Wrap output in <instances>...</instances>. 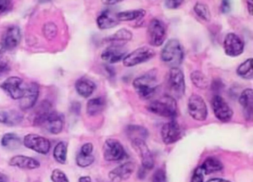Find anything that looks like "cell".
I'll use <instances>...</instances> for the list:
<instances>
[{
  "label": "cell",
  "mask_w": 253,
  "mask_h": 182,
  "mask_svg": "<svg viewBox=\"0 0 253 182\" xmlns=\"http://www.w3.org/2000/svg\"><path fill=\"white\" fill-rule=\"evenodd\" d=\"M127 52L124 44H111L102 52L101 59L109 64L118 63L123 61Z\"/></svg>",
  "instance_id": "cell-16"
},
{
  "label": "cell",
  "mask_w": 253,
  "mask_h": 182,
  "mask_svg": "<svg viewBox=\"0 0 253 182\" xmlns=\"http://www.w3.org/2000/svg\"><path fill=\"white\" fill-rule=\"evenodd\" d=\"M169 86L173 94L177 98L182 97L185 94L186 84L184 74L179 68H171L169 73Z\"/></svg>",
  "instance_id": "cell-11"
},
{
  "label": "cell",
  "mask_w": 253,
  "mask_h": 182,
  "mask_svg": "<svg viewBox=\"0 0 253 182\" xmlns=\"http://www.w3.org/2000/svg\"><path fill=\"white\" fill-rule=\"evenodd\" d=\"M93 149H94V146H93L92 144L88 142V143L84 144L83 145L81 149V152L89 155V154H92Z\"/></svg>",
  "instance_id": "cell-43"
},
{
  "label": "cell",
  "mask_w": 253,
  "mask_h": 182,
  "mask_svg": "<svg viewBox=\"0 0 253 182\" xmlns=\"http://www.w3.org/2000/svg\"><path fill=\"white\" fill-rule=\"evenodd\" d=\"M126 0H102V2L106 5H115L118 3L122 2Z\"/></svg>",
  "instance_id": "cell-46"
},
{
  "label": "cell",
  "mask_w": 253,
  "mask_h": 182,
  "mask_svg": "<svg viewBox=\"0 0 253 182\" xmlns=\"http://www.w3.org/2000/svg\"><path fill=\"white\" fill-rule=\"evenodd\" d=\"M200 167H201L205 175L211 174V173L220 171L223 168V165L221 161L215 157H209L204 161L202 165L200 166Z\"/></svg>",
  "instance_id": "cell-30"
},
{
  "label": "cell",
  "mask_w": 253,
  "mask_h": 182,
  "mask_svg": "<svg viewBox=\"0 0 253 182\" xmlns=\"http://www.w3.org/2000/svg\"><path fill=\"white\" fill-rule=\"evenodd\" d=\"M8 178L4 173H0V182H8Z\"/></svg>",
  "instance_id": "cell-49"
},
{
  "label": "cell",
  "mask_w": 253,
  "mask_h": 182,
  "mask_svg": "<svg viewBox=\"0 0 253 182\" xmlns=\"http://www.w3.org/2000/svg\"><path fill=\"white\" fill-rule=\"evenodd\" d=\"M126 134L131 140L136 139L145 140L149 136V132L141 126L129 125L126 128Z\"/></svg>",
  "instance_id": "cell-31"
},
{
  "label": "cell",
  "mask_w": 253,
  "mask_h": 182,
  "mask_svg": "<svg viewBox=\"0 0 253 182\" xmlns=\"http://www.w3.org/2000/svg\"><path fill=\"white\" fill-rule=\"evenodd\" d=\"M155 55L156 52L151 47H138L131 53H127L126 56L123 59V64L126 68H131L148 62L155 57Z\"/></svg>",
  "instance_id": "cell-5"
},
{
  "label": "cell",
  "mask_w": 253,
  "mask_h": 182,
  "mask_svg": "<svg viewBox=\"0 0 253 182\" xmlns=\"http://www.w3.org/2000/svg\"><path fill=\"white\" fill-rule=\"evenodd\" d=\"M133 34L129 30L126 28H121L106 38L108 42L111 44H125L128 41H131Z\"/></svg>",
  "instance_id": "cell-27"
},
{
  "label": "cell",
  "mask_w": 253,
  "mask_h": 182,
  "mask_svg": "<svg viewBox=\"0 0 253 182\" xmlns=\"http://www.w3.org/2000/svg\"><path fill=\"white\" fill-rule=\"evenodd\" d=\"M213 112L216 118L221 122H229L233 116V111L223 98L219 95L213 97L211 102Z\"/></svg>",
  "instance_id": "cell-13"
},
{
  "label": "cell",
  "mask_w": 253,
  "mask_h": 182,
  "mask_svg": "<svg viewBox=\"0 0 253 182\" xmlns=\"http://www.w3.org/2000/svg\"><path fill=\"white\" fill-rule=\"evenodd\" d=\"M79 182H92L90 176H82L80 178Z\"/></svg>",
  "instance_id": "cell-48"
},
{
  "label": "cell",
  "mask_w": 253,
  "mask_h": 182,
  "mask_svg": "<svg viewBox=\"0 0 253 182\" xmlns=\"http://www.w3.org/2000/svg\"><path fill=\"white\" fill-rule=\"evenodd\" d=\"M47 130L51 134L58 135L63 131L64 127V118L63 115L56 111L52 110L44 123Z\"/></svg>",
  "instance_id": "cell-19"
},
{
  "label": "cell",
  "mask_w": 253,
  "mask_h": 182,
  "mask_svg": "<svg viewBox=\"0 0 253 182\" xmlns=\"http://www.w3.org/2000/svg\"><path fill=\"white\" fill-rule=\"evenodd\" d=\"M23 144L26 147L42 155H46L51 149L50 141L47 138L35 133L26 135L23 139Z\"/></svg>",
  "instance_id": "cell-8"
},
{
  "label": "cell",
  "mask_w": 253,
  "mask_h": 182,
  "mask_svg": "<svg viewBox=\"0 0 253 182\" xmlns=\"http://www.w3.org/2000/svg\"><path fill=\"white\" fill-rule=\"evenodd\" d=\"M23 114L16 109H8L0 112V123L10 127L18 125L23 121Z\"/></svg>",
  "instance_id": "cell-23"
},
{
  "label": "cell",
  "mask_w": 253,
  "mask_h": 182,
  "mask_svg": "<svg viewBox=\"0 0 253 182\" xmlns=\"http://www.w3.org/2000/svg\"><path fill=\"white\" fill-rule=\"evenodd\" d=\"M21 38L22 34L20 28L13 25L9 27L4 33L1 44L5 50H14L20 44Z\"/></svg>",
  "instance_id": "cell-17"
},
{
  "label": "cell",
  "mask_w": 253,
  "mask_h": 182,
  "mask_svg": "<svg viewBox=\"0 0 253 182\" xmlns=\"http://www.w3.org/2000/svg\"><path fill=\"white\" fill-rule=\"evenodd\" d=\"M75 89L80 96L88 98L93 94L96 89V84L86 77H81L75 83Z\"/></svg>",
  "instance_id": "cell-25"
},
{
  "label": "cell",
  "mask_w": 253,
  "mask_h": 182,
  "mask_svg": "<svg viewBox=\"0 0 253 182\" xmlns=\"http://www.w3.org/2000/svg\"><path fill=\"white\" fill-rule=\"evenodd\" d=\"M148 41L153 47H160L164 44L167 36V26L159 19H152L148 25Z\"/></svg>",
  "instance_id": "cell-4"
},
{
  "label": "cell",
  "mask_w": 253,
  "mask_h": 182,
  "mask_svg": "<svg viewBox=\"0 0 253 182\" xmlns=\"http://www.w3.org/2000/svg\"><path fill=\"white\" fill-rule=\"evenodd\" d=\"M237 74L244 79H252L253 78V59H247L238 66Z\"/></svg>",
  "instance_id": "cell-33"
},
{
  "label": "cell",
  "mask_w": 253,
  "mask_h": 182,
  "mask_svg": "<svg viewBox=\"0 0 253 182\" xmlns=\"http://www.w3.org/2000/svg\"><path fill=\"white\" fill-rule=\"evenodd\" d=\"M40 182V181H36V182Z\"/></svg>",
  "instance_id": "cell-52"
},
{
  "label": "cell",
  "mask_w": 253,
  "mask_h": 182,
  "mask_svg": "<svg viewBox=\"0 0 253 182\" xmlns=\"http://www.w3.org/2000/svg\"><path fill=\"white\" fill-rule=\"evenodd\" d=\"M222 13H227L231 10V2L229 0H222L221 5H220Z\"/></svg>",
  "instance_id": "cell-44"
},
{
  "label": "cell",
  "mask_w": 253,
  "mask_h": 182,
  "mask_svg": "<svg viewBox=\"0 0 253 182\" xmlns=\"http://www.w3.org/2000/svg\"><path fill=\"white\" fill-rule=\"evenodd\" d=\"M194 11L200 19L205 21V22H210L211 19V13H210V8L204 3L197 2L194 6Z\"/></svg>",
  "instance_id": "cell-35"
},
{
  "label": "cell",
  "mask_w": 253,
  "mask_h": 182,
  "mask_svg": "<svg viewBox=\"0 0 253 182\" xmlns=\"http://www.w3.org/2000/svg\"><path fill=\"white\" fill-rule=\"evenodd\" d=\"M8 71H9V66L8 64L5 63V62H0V75L5 73Z\"/></svg>",
  "instance_id": "cell-45"
},
{
  "label": "cell",
  "mask_w": 253,
  "mask_h": 182,
  "mask_svg": "<svg viewBox=\"0 0 253 182\" xmlns=\"http://www.w3.org/2000/svg\"><path fill=\"white\" fill-rule=\"evenodd\" d=\"M147 108L152 113L166 118H174L177 113V102L170 95H165L152 101L148 105Z\"/></svg>",
  "instance_id": "cell-3"
},
{
  "label": "cell",
  "mask_w": 253,
  "mask_h": 182,
  "mask_svg": "<svg viewBox=\"0 0 253 182\" xmlns=\"http://www.w3.org/2000/svg\"><path fill=\"white\" fill-rule=\"evenodd\" d=\"M134 169L135 165L134 163L131 161L124 163L109 173V180L110 182H122L123 181L127 180L134 173Z\"/></svg>",
  "instance_id": "cell-18"
},
{
  "label": "cell",
  "mask_w": 253,
  "mask_h": 182,
  "mask_svg": "<svg viewBox=\"0 0 253 182\" xmlns=\"http://www.w3.org/2000/svg\"><path fill=\"white\" fill-rule=\"evenodd\" d=\"M131 146L141 160L143 169L145 170H150L154 168L155 160L149 146L143 139H136L131 140Z\"/></svg>",
  "instance_id": "cell-9"
},
{
  "label": "cell",
  "mask_w": 253,
  "mask_h": 182,
  "mask_svg": "<svg viewBox=\"0 0 253 182\" xmlns=\"http://www.w3.org/2000/svg\"><path fill=\"white\" fill-rule=\"evenodd\" d=\"M183 1L184 0H165L164 4L168 9H176L183 4Z\"/></svg>",
  "instance_id": "cell-41"
},
{
  "label": "cell",
  "mask_w": 253,
  "mask_h": 182,
  "mask_svg": "<svg viewBox=\"0 0 253 182\" xmlns=\"http://www.w3.org/2000/svg\"><path fill=\"white\" fill-rule=\"evenodd\" d=\"M5 48H4L2 44L0 42V59L2 57V54H3L4 51H5Z\"/></svg>",
  "instance_id": "cell-51"
},
{
  "label": "cell",
  "mask_w": 253,
  "mask_h": 182,
  "mask_svg": "<svg viewBox=\"0 0 253 182\" xmlns=\"http://www.w3.org/2000/svg\"><path fill=\"white\" fill-rule=\"evenodd\" d=\"M133 87L139 97L149 99L153 97L158 88V81L155 71H150L133 81Z\"/></svg>",
  "instance_id": "cell-1"
},
{
  "label": "cell",
  "mask_w": 253,
  "mask_h": 182,
  "mask_svg": "<svg viewBox=\"0 0 253 182\" xmlns=\"http://www.w3.org/2000/svg\"><path fill=\"white\" fill-rule=\"evenodd\" d=\"M239 103L242 107L244 117L247 121H252L253 115V90L247 88L241 93Z\"/></svg>",
  "instance_id": "cell-21"
},
{
  "label": "cell",
  "mask_w": 253,
  "mask_h": 182,
  "mask_svg": "<svg viewBox=\"0 0 253 182\" xmlns=\"http://www.w3.org/2000/svg\"><path fill=\"white\" fill-rule=\"evenodd\" d=\"M94 160L95 158L92 154L88 155V154L83 153L81 151L78 152L76 157L77 164L81 167H87L91 165L94 163Z\"/></svg>",
  "instance_id": "cell-36"
},
{
  "label": "cell",
  "mask_w": 253,
  "mask_h": 182,
  "mask_svg": "<svg viewBox=\"0 0 253 182\" xmlns=\"http://www.w3.org/2000/svg\"><path fill=\"white\" fill-rule=\"evenodd\" d=\"M247 10L251 16L253 14V0H247Z\"/></svg>",
  "instance_id": "cell-47"
},
{
  "label": "cell",
  "mask_w": 253,
  "mask_h": 182,
  "mask_svg": "<svg viewBox=\"0 0 253 182\" xmlns=\"http://www.w3.org/2000/svg\"><path fill=\"white\" fill-rule=\"evenodd\" d=\"M11 7V0H0V14L8 11Z\"/></svg>",
  "instance_id": "cell-42"
},
{
  "label": "cell",
  "mask_w": 253,
  "mask_h": 182,
  "mask_svg": "<svg viewBox=\"0 0 253 182\" xmlns=\"http://www.w3.org/2000/svg\"><path fill=\"white\" fill-rule=\"evenodd\" d=\"M161 135L163 142L165 145H171L177 142L181 138L182 129L177 121H169L163 125Z\"/></svg>",
  "instance_id": "cell-14"
},
{
  "label": "cell",
  "mask_w": 253,
  "mask_h": 182,
  "mask_svg": "<svg viewBox=\"0 0 253 182\" xmlns=\"http://www.w3.org/2000/svg\"><path fill=\"white\" fill-rule=\"evenodd\" d=\"M120 21L117 17V13L112 10H103L97 19V27L100 30H108L115 28L119 24Z\"/></svg>",
  "instance_id": "cell-22"
},
{
  "label": "cell",
  "mask_w": 253,
  "mask_h": 182,
  "mask_svg": "<svg viewBox=\"0 0 253 182\" xmlns=\"http://www.w3.org/2000/svg\"><path fill=\"white\" fill-rule=\"evenodd\" d=\"M42 32L47 39L52 40L57 36L58 28L54 22H48L44 25Z\"/></svg>",
  "instance_id": "cell-37"
},
{
  "label": "cell",
  "mask_w": 253,
  "mask_h": 182,
  "mask_svg": "<svg viewBox=\"0 0 253 182\" xmlns=\"http://www.w3.org/2000/svg\"><path fill=\"white\" fill-rule=\"evenodd\" d=\"M1 88L14 100H20L24 94L26 86L20 77L10 76L7 78L2 84Z\"/></svg>",
  "instance_id": "cell-10"
},
{
  "label": "cell",
  "mask_w": 253,
  "mask_h": 182,
  "mask_svg": "<svg viewBox=\"0 0 253 182\" xmlns=\"http://www.w3.org/2000/svg\"><path fill=\"white\" fill-rule=\"evenodd\" d=\"M188 111L192 118L204 121L208 115V109L204 99L198 94L191 95L188 101Z\"/></svg>",
  "instance_id": "cell-6"
},
{
  "label": "cell",
  "mask_w": 253,
  "mask_h": 182,
  "mask_svg": "<svg viewBox=\"0 0 253 182\" xmlns=\"http://www.w3.org/2000/svg\"><path fill=\"white\" fill-rule=\"evenodd\" d=\"M152 182H167V173L164 169H158L152 176Z\"/></svg>",
  "instance_id": "cell-39"
},
{
  "label": "cell",
  "mask_w": 253,
  "mask_h": 182,
  "mask_svg": "<svg viewBox=\"0 0 253 182\" xmlns=\"http://www.w3.org/2000/svg\"><path fill=\"white\" fill-rule=\"evenodd\" d=\"M103 158L107 161H118L124 159L126 153L122 144L117 139H109L105 142L103 147Z\"/></svg>",
  "instance_id": "cell-7"
},
{
  "label": "cell",
  "mask_w": 253,
  "mask_h": 182,
  "mask_svg": "<svg viewBox=\"0 0 253 182\" xmlns=\"http://www.w3.org/2000/svg\"><path fill=\"white\" fill-rule=\"evenodd\" d=\"M40 96V85L37 82H32L26 86L24 94L20 99V109L28 110L36 105Z\"/></svg>",
  "instance_id": "cell-15"
},
{
  "label": "cell",
  "mask_w": 253,
  "mask_h": 182,
  "mask_svg": "<svg viewBox=\"0 0 253 182\" xmlns=\"http://www.w3.org/2000/svg\"><path fill=\"white\" fill-rule=\"evenodd\" d=\"M51 111H52L51 105L48 101L45 100L41 102V105L35 110V115H34V125H43Z\"/></svg>",
  "instance_id": "cell-24"
},
{
  "label": "cell",
  "mask_w": 253,
  "mask_h": 182,
  "mask_svg": "<svg viewBox=\"0 0 253 182\" xmlns=\"http://www.w3.org/2000/svg\"><path fill=\"white\" fill-rule=\"evenodd\" d=\"M204 173L201 167L195 169L190 182H204Z\"/></svg>",
  "instance_id": "cell-40"
},
{
  "label": "cell",
  "mask_w": 253,
  "mask_h": 182,
  "mask_svg": "<svg viewBox=\"0 0 253 182\" xmlns=\"http://www.w3.org/2000/svg\"><path fill=\"white\" fill-rule=\"evenodd\" d=\"M161 59L170 68H178L184 59V50L181 43L176 38L169 40L161 50Z\"/></svg>",
  "instance_id": "cell-2"
},
{
  "label": "cell",
  "mask_w": 253,
  "mask_h": 182,
  "mask_svg": "<svg viewBox=\"0 0 253 182\" xmlns=\"http://www.w3.org/2000/svg\"><path fill=\"white\" fill-rule=\"evenodd\" d=\"M8 163L10 166L18 167L23 170H35L41 167L39 161L32 157L23 155H17L12 157Z\"/></svg>",
  "instance_id": "cell-20"
},
{
  "label": "cell",
  "mask_w": 253,
  "mask_h": 182,
  "mask_svg": "<svg viewBox=\"0 0 253 182\" xmlns=\"http://www.w3.org/2000/svg\"><path fill=\"white\" fill-rule=\"evenodd\" d=\"M106 101L105 98L96 97L88 101L86 105V112L90 116H95L104 110Z\"/></svg>",
  "instance_id": "cell-26"
},
{
  "label": "cell",
  "mask_w": 253,
  "mask_h": 182,
  "mask_svg": "<svg viewBox=\"0 0 253 182\" xmlns=\"http://www.w3.org/2000/svg\"><path fill=\"white\" fill-rule=\"evenodd\" d=\"M191 81L192 84L198 87V88L204 90L207 89L210 85V81L208 78L206 76L204 73L200 71H195L191 73L190 75Z\"/></svg>",
  "instance_id": "cell-32"
},
{
  "label": "cell",
  "mask_w": 253,
  "mask_h": 182,
  "mask_svg": "<svg viewBox=\"0 0 253 182\" xmlns=\"http://www.w3.org/2000/svg\"><path fill=\"white\" fill-rule=\"evenodd\" d=\"M68 146L65 142H60L56 145L53 152L54 159L61 164H65L67 161Z\"/></svg>",
  "instance_id": "cell-34"
},
{
  "label": "cell",
  "mask_w": 253,
  "mask_h": 182,
  "mask_svg": "<svg viewBox=\"0 0 253 182\" xmlns=\"http://www.w3.org/2000/svg\"><path fill=\"white\" fill-rule=\"evenodd\" d=\"M52 182H69V178L64 172L60 169H54L51 175Z\"/></svg>",
  "instance_id": "cell-38"
},
{
  "label": "cell",
  "mask_w": 253,
  "mask_h": 182,
  "mask_svg": "<svg viewBox=\"0 0 253 182\" xmlns=\"http://www.w3.org/2000/svg\"><path fill=\"white\" fill-rule=\"evenodd\" d=\"M207 182H231L228 180H225V179H210Z\"/></svg>",
  "instance_id": "cell-50"
},
{
  "label": "cell",
  "mask_w": 253,
  "mask_h": 182,
  "mask_svg": "<svg viewBox=\"0 0 253 182\" xmlns=\"http://www.w3.org/2000/svg\"><path fill=\"white\" fill-rule=\"evenodd\" d=\"M223 50L225 53L230 57L239 56L244 53V41L235 33H229L225 36Z\"/></svg>",
  "instance_id": "cell-12"
},
{
  "label": "cell",
  "mask_w": 253,
  "mask_h": 182,
  "mask_svg": "<svg viewBox=\"0 0 253 182\" xmlns=\"http://www.w3.org/2000/svg\"><path fill=\"white\" fill-rule=\"evenodd\" d=\"M1 144L5 149H8V150H14V149H19L21 146L22 141L15 133H5L2 136Z\"/></svg>",
  "instance_id": "cell-29"
},
{
  "label": "cell",
  "mask_w": 253,
  "mask_h": 182,
  "mask_svg": "<svg viewBox=\"0 0 253 182\" xmlns=\"http://www.w3.org/2000/svg\"><path fill=\"white\" fill-rule=\"evenodd\" d=\"M146 11L144 9L124 10L117 13V17L120 22H131L140 20L146 16Z\"/></svg>",
  "instance_id": "cell-28"
}]
</instances>
